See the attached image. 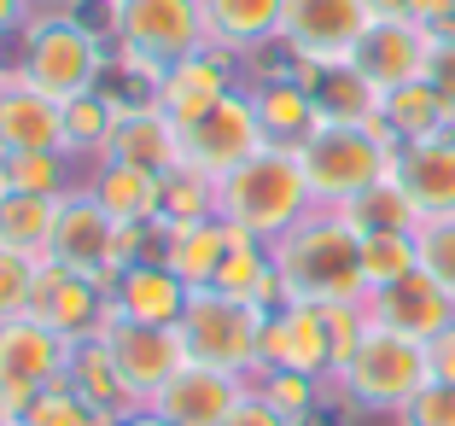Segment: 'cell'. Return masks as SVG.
<instances>
[{"label": "cell", "mask_w": 455, "mask_h": 426, "mask_svg": "<svg viewBox=\"0 0 455 426\" xmlns=\"http://www.w3.org/2000/svg\"><path fill=\"white\" fill-rule=\"evenodd\" d=\"M379 123L391 129V141H397V147H409V141L450 134V106L438 100V88H432V82H409V88H397V93H386V100H379Z\"/></svg>", "instance_id": "obj_31"}, {"label": "cell", "mask_w": 455, "mask_h": 426, "mask_svg": "<svg viewBox=\"0 0 455 426\" xmlns=\"http://www.w3.org/2000/svg\"><path fill=\"white\" fill-rule=\"evenodd\" d=\"M222 426H298V421H286V414L275 409V403H263L257 391H245V398H240V409L228 414Z\"/></svg>", "instance_id": "obj_43"}, {"label": "cell", "mask_w": 455, "mask_h": 426, "mask_svg": "<svg viewBox=\"0 0 455 426\" xmlns=\"http://www.w3.org/2000/svg\"><path fill=\"white\" fill-rule=\"evenodd\" d=\"M339 216H345L356 234H415L420 228V211H415V199L397 187V175L379 181V187H368L362 199L339 205Z\"/></svg>", "instance_id": "obj_32"}, {"label": "cell", "mask_w": 455, "mask_h": 426, "mask_svg": "<svg viewBox=\"0 0 455 426\" xmlns=\"http://www.w3.org/2000/svg\"><path fill=\"white\" fill-rule=\"evenodd\" d=\"M18 426H111V414H106V409H94L88 398H76V391L59 380V386H47L36 403H29Z\"/></svg>", "instance_id": "obj_39"}, {"label": "cell", "mask_w": 455, "mask_h": 426, "mask_svg": "<svg viewBox=\"0 0 455 426\" xmlns=\"http://www.w3.org/2000/svg\"><path fill=\"white\" fill-rule=\"evenodd\" d=\"M100 339H106L111 362H117L123 386L134 391V403H152L164 386H170V374L188 362V350H181V334H175V327H152V321L117 316V309L106 316Z\"/></svg>", "instance_id": "obj_13"}, {"label": "cell", "mask_w": 455, "mask_h": 426, "mask_svg": "<svg viewBox=\"0 0 455 426\" xmlns=\"http://www.w3.org/2000/svg\"><path fill=\"white\" fill-rule=\"evenodd\" d=\"M36 18V0H0V36H12Z\"/></svg>", "instance_id": "obj_46"}, {"label": "cell", "mask_w": 455, "mask_h": 426, "mask_svg": "<svg viewBox=\"0 0 455 426\" xmlns=\"http://www.w3.org/2000/svg\"><path fill=\"white\" fill-rule=\"evenodd\" d=\"M427 357H432V380L455 386V321H450V327H443V334L427 345Z\"/></svg>", "instance_id": "obj_44"}, {"label": "cell", "mask_w": 455, "mask_h": 426, "mask_svg": "<svg viewBox=\"0 0 455 426\" xmlns=\"http://www.w3.org/2000/svg\"><path fill=\"white\" fill-rule=\"evenodd\" d=\"M117 100H111L106 88L94 93H76V100H65V134H70V158H106V141L111 129H117Z\"/></svg>", "instance_id": "obj_34"}, {"label": "cell", "mask_w": 455, "mask_h": 426, "mask_svg": "<svg viewBox=\"0 0 455 426\" xmlns=\"http://www.w3.org/2000/svg\"><path fill=\"white\" fill-rule=\"evenodd\" d=\"M65 362H70V339H59L47 321L36 316L0 321V409L24 421L29 403L65 380Z\"/></svg>", "instance_id": "obj_9"}, {"label": "cell", "mask_w": 455, "mask_h": 426, "mask_svg": "<svg viewBox=\"0 0 455 426\" xmlns=\"http://www.w3.org/2000/svg\"><path fill=\"white\" fill-rule=\"evenodd\" d=\"M281 12L286 0H204L211 47H222L228 59L268 53V47H281Z\"/></svg>", "instance_id": "obj_23"}, {"label": "cell", "mask_w": 455, "mask_h": 426, "mask_svg": "<svg viewBox=\"0 0 455 426\" xmlns=\"http://www.w3.org/2000/svg\"><path fill=\"white\" fill-rule=\"evenodd\" d=\"M391 175H397V187L415 199L420 216H450L455 211V129L397 147V170Z\"/></svg>", "instance_id": "obj_21"}, {"label": "cell", "mask_w": 455, "mask_h": 426, "mask_svg": "<svg viewBox=\"0 0 455 426\" xmlns=\"http://www.w3.org/2000/svg\"><path fill=\"white\" fill-rule=\"evenodd\" d=\"M368 24H374L368 0H286L281 53L292 65H350Z\"/></svg>", "instance_id": "obj_10"}, {"label": "cell", "mask_w": 455, "mask_h": 426, "mask_svg": "<svg viewBox=\"0 0 455 426\" xmlns=\"http://www.w3.org/2000/svg\"><path fill=\"white\" fill-rule=\"evenodd\" d=\"M397 421H403V426H455V386L427 380V386L415 391V403H409Z\"/></svg>", "instance_id": "obj_41"}, {"label": "cell", "mask_w": 455, "mask_h": 426, "mask_svg": "<svg viewBox=\"0 0 455 426\" xmlns=\"http://www.w3.org/2000/svg\"><path fill=\"white\" fill-rule=\"evenodd\" d=\"M222 257H228V222H222V216L164 228V263L188 280L193 293H199V286H216V269H222Z\"/></svg>", "instance_id": "obj_27"}, {"label": "cell", "mask_w": 455, "mask_h": 426, "mask_svg": "<svg viewBox=\"0 0 455 426\" xmlns=\"http://www.w3.org/2000/svg\"><path fill=\"white\" fill-rule=\"evenodd\" d=\"M0 152H70L65 106L29 88L24 76H6V88H0Z\"/></svg>", "instance_id": "obj_19"}, {"label": "cell", "mask_w": 455, "mask_h": 426, "mask_svg": "<svg viewBox=\"0 0 455 426\" xmlns=\"http://www.w3.org/2000/svg\"><path fill=\"white\" fill-rule=\"evenodd\" d=\"M298 164H304V175H309L315 211H339V205L362 199L368 187L391 181V170H397V141H391V129L379 123V111L362 117V123L322 117L298 141Z\"/></svg>", "instance_id": "obj_3"}, {"label": "cell", "mask_w": 455, "mask_h": 426, "mask_svg": "<svg viewBox=\"0 0 455 426\" xmlns=\"http://www.w3.org/2000/svg\"><path fill=\"white\" fill-rule=\"evenodd\" d=\"M251 391H257L263 403H275L286 421L304 426V414L315 409V398H322V380H309V374H292V368H257V374H251Z\"/></svg>", "instance_id": "obj_37"}, {"label": "cell", "mask_w": 455, "mask_h": 426, "mask_svg": "<svg viewBox=\"0 0 455 426\" xmlns=\"http://www.w3.org/2000/svg\"><path fill=\"white\" fill-rule=\"evenodd\" d=\"M65 199H41V193H0V245L47 263L53 252V222Z\"/></svg>", "instance_id": "obj_30"}, {"label": "cell", "mask_w": 455, "mask_h": 426, "mask_svg": "<svg viewBox=\"0 0 455 426\" xmlns=\"http://www.w3.org/2000/svg\"><path fill=\"white\" fill-rule=\"evenodd\" d=\"M106 36L123 65L147 70V76H164L170 65L211 47L204 0H117L106 6Z\"/></svg>", "instance_id": "obj_5"}, {"label": "cell", "mask_w": 455, "mask_h": 426, "mask_svg": "<svg viewBox=\"0 0 455 426\" xmlns=\"http://www.w3.org/2000/svg\"><path fill=\"white\" fill-rule=\"evenodd\" d=\"M432 47H438V29L415 24L409 12L403 18H374V24L362 29L356 53H350V70L386 100V93L409 88V82H427Z\"/></svg>", "instance_id": "obj_11"}, {"label": "cell", "mask_w": 455, "mask_h": 426, "mask_svg": "<svg viewBox=\"0 0 455 426\" xmlns=\"http://www.w3.org/2000/svg\"><path fill=\"white\" fill-rule=\"evenodd\" d=\"M188 298H193V286L170 263H158V257L152 263H123L111 275V309L134 316V321H152V327H175Z\"/></svg>", "instance_id": "obj_20"}, {"label": "cell", "mask_w": 455, "mask_h": 426, "mask_svg": "<svg viewBox=\"0 0 455 426\" xmlns=\"http://www.w3.org/2000/svg\"><path fill=\"white\" fill-rule=\"evenodd\" d=\"M0 88H6V70H0Z\"/></svg>", "instance_id": "obj_50"}, {"label": "cell", "mask_w": 455, "mask_h": 426, "mask_svg": "<svg viewBox=\"0 0 455 426\" xmlns=\"http://www.w3.org/2000/svg\"><path fill=\"white\" fill-rule=\"evenodd\" d=\"M111 426H170V421H164V414H158V409L147 403V409H129V414H117Z\"/></svg>", "instance_id": "obj_47"}, {"label": "cell", "mask_w": 455, "mask_h": 426, "mask_svg": "<svg viewBox=\"0 0 455 426\" xmlns=\"http://www.w3.org/2000/svg\"><path fill=\"white\" fill-rule=\"evenodd\" d=\"M36 275H41L36 257L12 252V245H0V321L29 316V298H36Z\"/></svg>", "instance_id": "obj_40"}, {"label": "cell", "mask_w": 455, "mask_h": 426, "mask_svg": "<svg viewBox=\"0 0 455 426\" xmlns=\"http://www.w3.org/2000/svg\"><path fill=\"white\" fill-rule=\"evenodd\" d=\"M245 391H251L245 374H222V368H204V362H181V368L170 374V386L152 398V409H158L170 426H222L228 414L240 409Z\"/></svg>", "instance_id": "obj_16"}, {"label": "cell", "mask_w": 455, "mask_h": 426, "mask_svg": "<svg viewBox=\"0 0 455 426\" xmlns=\"http://www.w3.org/2000/svg\"><path fill=\"white\" fill-rule=\"evenodd\" d=\"M88 193L106 205L111 222H123V228H158V205H164V175L158 170H134V164L100 158L94 175H88Z\"/></svg>", "instance_id": "obj_24"}, {"label": "cell", "mask_w": 455, "mask_h": 426, "mask_svg": "<svg viewBox=\"0 0 455 426\" xmlns=\"http://www.w3.org/2000/svg\"><path fill=\"white\" fill-rule=\"evenodd\" d=\"M234 88H240L234 59H228L222 47H204V53L170 65L158 82H152V106H158L170 123H188V117H199L204 106H216V100H222V93H234Z\"/></svg>", "instance_id": "obj_18"}, {"label": "cell", "mask_w": 455, "mask_h": 426, "mask_svg": "<svg viewBox=\"0 0 455 426\" xmlns=\"http://www.w3.org/2000/svg\"><path fill=\"white\" fill-rule=\"evenodd\" d=\"M263 147H268V134H263V123H257V106H251V93H245V82L234 93H222L216 106H204L199 117L175 123L181 170H199V175H211V181H222L228 170H240V164Z\"/></svg>", "instance_id": "obj_8"}, {"label": "cell", "mask_w": 455, "mask_h": 426, "mask_svg": "<svg viewBox=\"0 0 455 426\" xmlns=\"http://www.w3.org/2000/svg\"><path fill=\"white\" fill-rule=\"evenodd\" d=\"M309 211H315V193H309V175L298 164V147H263L216 181V216L268 245L286 228H298Z\"/></svg>", "instance_id": "obj_2"}, {"label": "cell", "mask_w": 455, "mask_h": 426, "mask_svg": "<svg viewBox=\"0 0 455 426\" xmlns=\"http://www.w3.org/2000/svg\"><path fill=\"white\" fill-rule=\"evenodd\" d=\"M368 12H374V18H403V12H409V0H368Z\"/></svg>", "instance_id": "obj_48"}, {"label": "cell", "mask_w": 455, "mask_h": 426, "mask_svg": "<svg viewBox=\"0 0 455 426\" xmlns=\"http://www.w3.org/2000/svg\"><path fill=\"white\" fill-rule=\"evenodd\" d=\"M281 304H356L362 286V234L339 211H309L298 228H286L268 245Z\"/></svg>", "instance_id": "obj_1"}, {"label": "cell", "mask_w": 455, "mask_h": 426, "mask_svg": "<svg viewBox=\"0 0 455 426\" xmlns=\"http://www.w3.org/2000/svg\"><path fill=\"white\" fill-rule=\"evenodd\" d=\"M0 426H18V421H12V414H6V409H0Z\"/></svg>", "instance_id": "obj_49"}, {"label": "cell", "mask_w": 455, "mask_h": 426, "mask_svg": "<svg viewBox=\"0 0 455 426\" xmlns=\"http://www.w3.org/2000/svg\"><path fill=\"white\" fill-rule=\"evenodd\" d=\"M106 6H117V0H106Z\"/></svg>", "instance_id": "obj_51"}, {"label": "cell", "mask_w": 455, "mask_h": 426, "mask_svg": "<svg viewBox=\"0 0 455 426\" xmlns=\"http://www.w3.org/2000/svg\"><path fill=\"white\" fill-rule=\"evenodd\" d=\"M263 321L268 309L251 304V298H234V293H216V286H199L175 321L181 334V350L188 362H204V368H222V374H257V350H263Z\"/></svg>", "instance_id": "obj_7"}, {"label": "cell", "mask_w": 455, "mask_h": 426, "mask_svg": "<svg viewBox=\"0 0 455 426\" xmlns=\"http://www.w3.org/2000/svg\"><path fill=\"white\" fill-rule=\"evenodd\" d=\"M427 82L438 88V100L450 106V117H455V36H438V47H432V65H427Z\"/></svg>", "instance_id": "obj_42"}, {"label": "cell", "mask_w": 455, "mask_h": 426, "mask_svg": "<svg viewBox=\"0 0 455 426\" xmlns=\"http://www.w3.org/2000/svg\"><path fill=\"white\" fill-rule=\"evenodd\" d=\"M0 193L70 199V152H0Z\"/></svg>", "instance_id": "obj_33"}, {"label": "cell", "mask_w": 455, "mask_h": 426, "mask_svg": "<svg viewBox=\"0 0 455 426\" xmlns=\"http://www.w3.org/2000/svg\"><path fill=\"white\" fill-rule=\"evenodd\" d=\"M106 158L111 164H134V170H175L181 152H175V123L164 117L158 106H123L117 111V129L106 141Z\"/></svg>", "instance_id": "obj_25"}, {"label": "cell", "mask_w": 455, "mask_h": 426, "mask_svg": "<svg viewBox=\"0 0 455 426\" xmlns=\"http://www.w3.org/2000/svg\"><path fill=\"white\" fill-rule=\"evenodd\" d=\"M65 386L76 391V398H88L94 409H106L111 421H117V414H129V409H147V403H134V391L123 386V374H117V362H111V350H106V339H100V334L70 345Z\"/></svg>", "instance_id": "obj_26"}, {"label": "cell", "mask_w": 455, "mask_h": 426, "mask_svg": "<svg viewBox=\"0 0 455 426\" xmlns=\"http://www.w3.org/2000/svg\"><path fill=\"white\" fill-rule=\"evenodd\" d=\"M409 18L427 24V29H443L455 18V0H409Z\"/></svg>", "instance_id": "obj_45"}, {"label": "cell", "mask_w": 455, "mask_h": 426, "mask_svg": "<svg viewBox=\"0 0 455 426\" xmlns=\"http://www.w3.org/2000/svg\"><path fill=\"white\" fill-rule=\"evenodd\" d=\"M123 240H129V228L111 222L106 205H100L88 187H76V193L59 205L47 263H65V269H76V275H94V280L111 286V275L123 269Z\"/></svg>", "instance_id": "obj_12"}, {"label": "cell", "mask_w": 455, "mask_h": 426, "mask_svg": "<svg viewBox=\"0 0 455 426\" xmlns=\"http://www.w3.org/2000/svg\"><path fill=\"white\" fill-rule=\"evenodd\" d=\"M245 93H251L257 123H263L268 147H298V141H304V134L322 123V111H315V100H309L298 65L275 70V76H251V82H245Z\"/></svg>", "instance_id": "obj_22"}, {"label": "cell", "mask_w": 455, "mask_h": 426, "mask_svg": "<svg viewBox=\"0 0 455 426\" xmlns=\"http://www.w3.org/2000/svg\"><path fill=\"white\" fill-rule=\"evenodd\" d=\"M415 234H362V286L379 293V286H397L403 275H415Z\"/></svg>", "instance_id": "obj_36"}, {"label": "cell", "mask_w": 455, "mask_h": 426, "mask_svg": "<svg viewBox=\"0 0 455 426\" xmlns=\"http://www.w3.org/2000/svg\"><path fill=\"white\" fill-rule=\"evenodd\" d=\"M339 391H345L356 409H379V414H403L415 403V391L432 380V357L420 339L397 334V327H379L368 321L345 362H339Z\"/></svg>", "instance_id": "obj_6"}, {"label": "cell", "mask_w": 455, "mask_h": 426, "mask_svg": "<svg viewBox=\"0 0 455 426\" xmlns=\"http://www.w3.org/2000/svg\"><path fill=\"white\" fill-rule=\"evenodd\" d=\"M29 316L47 321L59 339H94L111 316V286L94 275H76L65 263H41L36 275V298H29Z\"/></svg>", "instance_id": "obj_15"}, {"label": "cell", "mask_w": 455, "mask_h": 426, "mask_svg": "<svg viewBox=\"0 0 455 426\" xmlns=\"http://www.w3.org/2000/svg\"><path fill=\"white\" fill-rule=\"evenodd\" d=\"M216 293L251 298V304H263V309L281 304V280H275L268 240H251L240 228H228V257H222V269H216Z\"/></svg>", "instance_id": "obj_28"}, {"label": "cell", "mask_w": 455, "mask_h": 426, "mask_svg": "<svg viewBox=\"0 0 455 426\" xmlns=\"http://www.w3.org/2000/svg\"><path fill=\"white\" fill-rule=\"evenodd\" d=\"M298 76H304L315 111L333 117V123H362V117H374V111H379V93L368 88L350 65H298Z\"/></svg>", "instance_id": "obj_29"}, {"label": "cell", "mask_w": 455, "mask_h": 426, "mask_svg": "<svg viewBox=\"0 0 455 426\" xmlns=\"http://www.w3.org/2000/svg\"><path fill=\"white\" fill-rule=\"evenodd\" d=\"M415 257H420V275H432L443 293L455 298V211L450 216H420Z\"/></svg>", "instance_id": "obj_38"}, {"label": "cell", "mask_w": 455, "mask_h": 426, "mask_svg": "<svg viewBox=\"0 0 455 426\" xmlns=\"http://www.w3.org/2000/svg\"><path fill=\"white\" fill-rule=\"evenodd\" d=\"M111 59V36H100L82 12H36L24 24V53H18V70L29 88H41L47 100H76V93H94L106 82Z\"/></svg>", "instance_id": "obj_4"}, {"label": "cell", "mask_w": 455, "mask_h": 426, "mask_svg": "<svg viewBox=\"0 0 455 426\" xmlns=\"http://www.w3.org/2000/svg\"><path fill=\"white\" fill-rule=\"evenodd\" d=\"M368 304V321H379V327H397V334L420 339V345H432V339L443 334L455 321V298L443 293L432 275H403L397 286H379V293L362 298Z\"/></svg>", "instance_id": "obj_17"}, {"label": "cell", "mask_w": 455, "mask_h": 426, "mask_svg": "<svg viewBox=\"0 0 455 426\" xmlns=\"http://www.w3.org/2000/svg\"><path fill=\"white\" fill-rule=\"evenodd\" d=\"M257 368H292V374H309V380H333L339 350H333L327 309L322 304H275L263 321Z\"/></svg>", "instance_id": "obj_14"}, {"label": "cell", "mask_w": 455, "mask_h": 426, "mask_svg": "<svg viewBox=\"0 0 455 426\" xmlns=\"http://www.w3.org/2000/svg\"><path fill=\"white\" fill-rule=\"evenodd\" d=\"M216 216V181L199 170H164V205H158V222L164 228H181V222H204Z\"/></svg>", "instance_id": "obj_35"}]
</instances>
